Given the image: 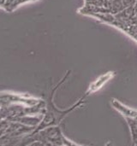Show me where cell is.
I'll use <instances>...</instances> for the list:
<instances>
[{"mask_svg":"<svg viewBox=\"0 0 137 146\" xmlns=\"http://www.w3.org/2000/svg\"><path fill=\"white\" fill-rule=\"evenodd\" d=\"M135 16H136V19H137V13H136V15H135Z\"/></svg>","mask_w":137,"mask_h":146,"instance_id":"obj_8","label":"cell"},{"mask_svg":"<svg viewBox=\"0 0 137 146\" xmlns=\"http://www.w3.org/2000/svg\"><path fill=\"white\" fill-rule=\"evenodd\" d=\"M112 106L118 110L122 115H124L125 117H130V118H136L137 116V110H131L126 106H124V104H122L120 102H118L116 99H112Z\"/></svg>","mask_w":137,"mask_h":146,"instance_id":"obj_2","label":"cell"},{"mask_svg":"<svg viewBox=\"0 0 137 146\" xmlns=\"http://www.w3.org/2000/svg\"><path fill=\"white\" fill-rule=\"evenodd\" d=\"M126 121L130 126V129L131 132V137L132 140L135 144L137 143V122L133 119L130 117H126Z\"/></svg>","mask_w":137,"mask_h":146,"instance_id":"obj_4","label":"cell"},{"mask_svg":"<svg viewBox=\"0 0 137 146\" xmlns=\"http://www.w3.org/2000/svg\"><path fill=\"white\" fill-rule=\"evenodd\" d=\"M136 0H123V4L125 8H129V7H132L135 5Z\"/></svg>","mask_w":137,"mask_h":146,"instance_id":"obj_6","label":"cell"},{"mask_svg":"<svg viewBox=\"0 0 137 146\" xmlns=\"http://www.w3.org/2000/svg\"><path fill=\"white\" fill-rule=\"evenodd\" d=\"M123 9H124V6L123 4V0H112L110 10L113 14H118Z\"/></svg>","mask_w":137,"mask_h":146,"instance_id":"obj_5","label":"cell"},{"mask_svg":"<svg viewBox=\"0 0 137 146\" xmlns=\"http://www.w3.org/2000/svg\"><path fill=\"white\" fill-rule=\"evenodd\" d=\"M71 73V70H69L66 74L64 75V77L63 78V80H61L57 84V86L52 89L51 94L49 95L48 98H47V101H46V104H45V115L43 117V120L41 121V122L39 123V125L31 133H37L38 131L41 130V129H44L45 127H51V126H57L60 121L68 115L70 114L71 111H73L76 108H78L80 107L82 104H84V98L86 97V95L81 98L76 104H75L72 107H70V109H67V110H58L56 108V106L54 105L53 104V97H54V94L55 92H57V88L60 87V86L62 84H63V82L67 80V78L69 77V75Z\"/></svg>","mask_w":137,"mask_h":146,"instance_id":"obj_1","label":"cell"},{"mask_svg":"<svg viewBox=\"0 0 137 146\" xmlns=\"http://www.w3.org/2000/svg\"><path fill=\"white\" fill-rule=\"evenodd\" d=\"M134 9H135V10H136V13H137V0L136 1V3H135V5H134Z\"/></svg>","mask_w":137,"mask_h":146,"instance_id":"obj_7","label":"cell"},{"mask_svg":"<svg viewBox=\"0 0 137 146\" xmlns=\"http://www.w3.org/2000/svg\"><path fill=\"white\" fill-rule=\"evenodd\" d=\"M108 74H106V75H103V76H101V77H100L94 83H93L91 86H90V87H89V90L88 91V92H87V94H86V96L88 95V94H89V93H91V92H96L97 90H99L108 80H109V77L110 76H107Z\"/></svg>","mask_w":137,"mask_h":146,"instance_id":"obj_3","label":"cell"}]
</instances>
